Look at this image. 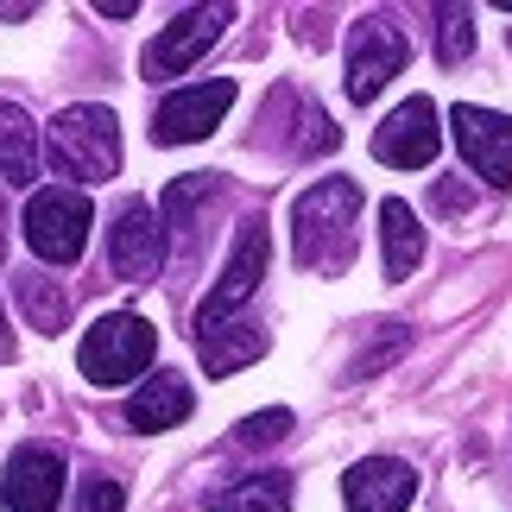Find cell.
<instances>
[{
    "label": "cell",
    "mask_w": 512,
    "mask_h": 512,
    "mask_svg": "<svg viewBox=\"0 0 512 512\" xmlns=\"http://www.w3.org/2000/svg\"><path fill=\"white\" fill-rule=\"evenodd\" d=\"M354 215H361V184L354 177H323L291 203V253L298 266L336 272L354 253Z\"/></svg>",
    "instance_id": "obj_1"
},
{
    "label": "cell",
    "mask_w": 512,
    "mask_h": 512,
    "mask_svg": "<svg viewBox=\"0 0 512 512\" xmlns=\"http://www.w3.org/2000/svg\"><path fill=\"white\" fill-rule=\"evenodd\" d=\"M45 165L76 184H108L121 171V121L102 102H70L45 127Z\"/></svg>",
    "instance_id": "obj_2"
},
{
    "label": "cell",
    "mask_w": 512,
    "mask_h": 512,
    "mask_svg": "<svg viewBox=\"0 0 512 512\" xmlns=\"http://www.w3.org/2000/svg\"><path fill=\"white\" fill-rule=\"evenodd\" d=\"M159 354V329H152L140 310H114L95 329H83V348H76V367H83L89 386H121L140 380Z\"/></svg>",
    "instance_id": "obj_3"
},
{
    "label": "cell",
    "mask_w": 512,
    "mask_h": 512,
    "mask_svg": "<svg viewBox=\"0 0 512 512\" xmlns=\"http://www.w3.org/2000/svg\"><path fill=\"white\" fill-rule=\"evenodd\" d=\"M19 228H26V247L45 266H76L89 247V228H95V203L70 184H45V190H32Z\"/></svg>",
    "instance_id": "obj_4"
},
{
    "label": "cell",
    "mask_w": 512,
    "mask_h": 512,
    "mask_svg": "<svg viewBox=\"0 0 512 512\" xmlns=\"http://www.w3.org/2000/svg\"><path fill=\"white\" fill-rule=\"evenodd\" d=\"M266 279V222L253 215V222H241V234H234V253H228V266H222V279H215V291L203 304H196V342L215 336L234 310H241L253 291H260Z\"/></svg>",
    "instance_id": "obj_5"
},
{
    "label": "cell",
    "mask_w": 512,
    "mask_h": 512,
    "mask_svg": "<svg viewBox=\"0 0 512 512\" xmlns=\"http://www.w3.org/2000/svg\"><path fill=\"white\" fill-rule=\"evenodd\" d=\"M228 19H234V7H184V13H177L171 26L140 51V76H146V83H171V76H184L196 57H203L215 38L228 32Z\"/></svg>",
    "instance_id": "obj_6"
},
{
    "label": "cell",
    "mask_w": 512,
    "mask_h": 512,
    "mask_svg": "<svg viewBox=\"0 0 512 512\" xmlns=\"http://www.w3.org/2000/svg\"><path fill=\"white\" fill-rule=\"evenodd\" d=\"M234 108V83L228 76H209V83H190V89H171L159 114H152V140L159 146H196L222 127V114Z\"/></svg>",
    "instance_id": "obj_7"
},
{
    "label": "cell",
    "mask_w": 512,
    "mask_h": 512,
    "mask_svg": "<svg viewBox=\"0 0 512 512\" xmlns=\"http://www.w3.org/2000/svg\"><path fill=\"white\" fill-rule=\"evenodd\" d=\"M443 146V127H437V102L430 95H405L399 108L373 127V159L392 165V171H424Z\"/></svg>",
    "instance_id": "obj_8"
},
{
    "label": "cell",
    "mask_w": 512,
    "mask_h": 512,
    "mask_svg": "<svg viewBox=\"0 0 512 512\" xmlns=\"http://www.w3.org/2000/svg\"><path fill=\"white\" fill-rule=\"evenodd\" d=\"M449 127H456V146L475 165V177H487L494 190H512V114L456 102L449 108Z\"/></svg>",
    "instance_id": "obj_9"
},
{
    "label": "cell",
    "mask_w": 512,
    "mask_h": 512,
    "mask_svg": "<svg viewBox=\"0 0 512 512\" xmlns=\"http://www.w3.org/2000/svg\"><path fill=\"white\" fill-rule=\"evenodd\" d=\"M411 64V45L399 26H386V19H361L348 38V95L354 102H373L392 76Z\"/></svg>",
    "instance_id": "obj_10"
},
{
    "label": "cell",
    "mask_w": 512,
    "mask_h": 512,
    "mask_svg": "<svg viewBox=\"0 0 512 512\" xmlns=\"http://www.w3.org/2000/svg\"><path fill=\"white\" fill-rule=\"evenodd\" d=\"M159 260H165L159 215H152V203L127 196V203L114 209V228H108V266H114V279H152Z\"/></svg>",
    "instance_id": "obj_11"
},
{
    "label": "cell",
    "mask_w": 512,
    "mask_h": 512,
    "mask_svg": "<svg viewBox=\"0 0 512 512\" xmlns=\"http://www.w3.org/2000/svg\"><path fill=\"white\" fill-rule=\"evenodd\" d=\"M418 494V475L399 456H367L342 475V506L348 512H405Z\"/></svg>",
    "instance_id": "obj_12"
},
{
    "label": "cell",
    "mask_w": 512,
    "mask_h": 512,
    "mask_svg": "<svg viewBox=\"0 0 512 512\" xmlns=\"http://www.w3.org/2000/svg\"><path fill=\"white\" fill-rule=\"evenodd\" d=\"M57 500H64V456H57V449L26 443V449L7 462L0 506H7V512H57Z\"/></svg>",
    "instance_id": "obj_13"
},
{
    "label": "cell",
    "mask_w": 512,
    "mask_h": 512,
    "mask_svg": "<svg viewBox=\"0 0 512 512\" xmlns=\"http://www.w3.org/2000/svg\"><path fill=\"white\" fill-rule=\"evenodd\" d=\"M190 411H196V392H190L184 373H152V380L133 386V399H127V424H133V430H146V437H159V430L184 424Z\"/></svg>",
    "instance_id": "obj_14"
},
{
    "label": "cell",
    "mask_w": 512,
    "mask_h": 512,
    "mask_svg": "<svg viewBox=\"0 0 512 512\" xmlns=\"http://www.w3.org/2000/svg\"><path fill=\"white\" fill-rule=\"evenodd\" d=\"M38 165H45V140H38L32 114L19 102H0V177L7 184H32Z\"/></svg>",
    "instance_id": "obj_15"
},
{
    "label": "cell",
    "mask_w": 512,
    "mask_h": 512,
    "mask_svg": "<svg viewBox=\"0 0 512 512\" xmlns=\"http://www.w3.org/2000/svg\"><path fill=\"white\" fill-rule=\"evenodd\" d=\"M380 253H386V279H411L424 260V228L411 215V203H399V196L380 203Z\"/></svg>",
    "instance_id": "obj_16"
},
{
    "label": "cell",
    "mask_w": 512,
    "mask_h": 512,
    "mask_svg": "<svg viewBox=\"0 0 512 512\" xmlns=\"http://www.w3.org/2000/svg\"><path fill=\"white\" fill-rule=\"evenodd\" d=\"M203 506H209V512H291V475L266 468V475H247V481L209 487Z\"/></svg>",
    "instance_id": "obj_17"
},
{
    "label": "cell",
    "mask_w": 512,
    "mask_h": 512,
    "mask_svg": "<svg viewBox=\"0 0 512 512\" xmlns=\"http://www.w3.org/2000/svg\"><path fill=\"white\" fill-rule=\"evenodd\" d=\"M13 298H19V317H26L38 336H64L70 329V291L57 279H45V272H19Z\"/></svg>",
    "instance_id": "obj_18"
},
{
    "label": "cell",
    "mask_w": 512,
    "mask_h": 512,
    "mask_svg": "<svg viewBox=\"0 0 512 512\" xmlns=\"http://www.w3.org/2000/svg\"><path fill=\"white\" fill-rule=\"evenodd\" d=\"M196 348H203V373H215V380H222V373L253 367L272 342H266V329H253V323H222L215 336H203Z\"/></svg>",
    "instance_id": "obj_19"
},
{
    "label": "cell",
    "mask_w": 512,
    "mask_h": 512,
    "mask_svg": "<svg viewBox=\"0 0 512 512\" xmlns=\"http://www.w3.org/2000/svg\"><path fill=\"white\" fill-rule=\"evenodd\" d=\"M475 51V13L468 7H437V57L443 64H462Z\"/></svg>",
    "instance_id": "obj_20"
},
{
    "label": "cell",
    "mask_w": 512,
    "mask_h": 512,
    "mask_svg": "<svg viewBox=\"0 0 512 512\" xmlns=\"http://www.w3.org/2000/svg\"><path fill=\"white\" fill-rule=\"evenodd\" d=\"M279 437H291V411H285V405L253 411V418L234 430V443H241V449H266V443H279Z\"/></svg>",
    "instance_id": "obj_21"
},
{
    "label": "cell",
    "mask_w": 512,
    "mask_h": 512,
    "mask_svg": "<svg viewBox=\"0 0 512 512\" xmlns=\"http://www.w3.org/2000/svg\"><path fill=\"white\" fill-rule=\"evenodd\" d=\"M83 512H127V487L108 481V475H89L83 481Z\"/></svg>",
    "instance_id": "obj_22"
},
{
    "label": "cell",
    "mask_w": 512,
    "mask_h": 512,
    "mask_svg": "<svg viewBox=\"0 0 512 512\" xmlns=\"http://www.w3.org/2000/svg\"><path fill=\"white\" fill-rule=\"evenodd\" d=\"M430 203H437V209H468V190H462V184H449V177H443V184L430 190Z\"/></svg>",
    "instance_id": "obj_23"
},
{
    "label": "cell",
    "mask_w": 512,
    "mask_h": 512,
    "mask_svg": "<svg viewBox=\"0 0 512 512\" xmlns=\"http://www.w3.org/2000/svg\"><path fill=\"white\" fill-rule=\"evenodd\" d=\"M95 13H102V19H127L133 0H95Z\"/></svg>",
    "instance_id": "obj_24"
},
{
    "label": "cell",
    "mask_w": 512,
    "mask_h": 512,
    "mask_svg": "<svg viewBox=\"0 0 512 512\" xmlns=\"http://www.w3.org/2000/svg\"><path fill=\"white\" fill-rule=\"evenodd\" d=\"M0 260H7V203H0Z\"/></svg>",
    "instance_id": "obj_25"
},
{
    "label": "cell",
    "mask_w": 512,
    "mask_h": 512,
    "mask_svg": "<svg viewBox=\"0 0 512 512\" xmlns=\"http://www.w3.org/2000/svg\"><path fill=\"white\" fill-rule=\"evenodd\" d=\"M0 348H7V310H0Z\"/></svg>",
    "instance_id": "obj_26"
}]
</instances>
